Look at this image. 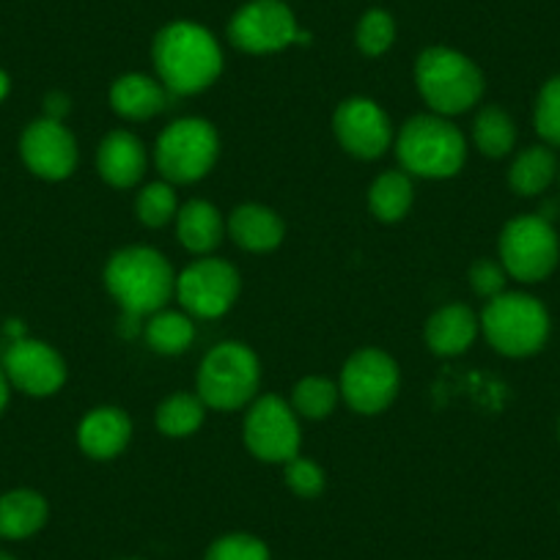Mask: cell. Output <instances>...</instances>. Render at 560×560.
Listing matches in <instances>:
<instances>
[{"label": "cell", "instance_id": "cell-1", "mask_svg": "<svg viewBox=\"0 0 560 560\" xmlns=\"http://www.w3.org/2000/svg\"><path fill=\"white\" fill-rule=\"evenodd\" d=\"M160 83L176 96L207 91L223 72V50L203 25L171 23L154 39Z\"/></svg>", "mask_w": 560, "mask_h": 560}, {"label": "cell", "instance_id": "cell-2", "mask_svg": "<svg viewBox=\"0 0 560 560\" xmlns=\"http://www.w3.org/2000/svg\"><path fill=\"white\" fill-rule=\"evenodd\" d=\"M105 287L127 319L152 316L176 294V275L168 258L147 245L121 247L105 267Z\"/></svg>", "mask_w": 560, "mask_h": 560}, {"label": "cell", "instance_id": "cell-3", "mask_svg": "<svg viewBox=\"0 0 560 560\" xmlns=\"http://www.w3.org/2000/svg\"><path fill=\"white\" fill-rule=\"evenodd\" d=\"M396 154L404 174L423 179H451L467 160V143L459 127L445 116H415L396 138Z\"/></svg>", "mask_w": 560, "mask_h": 560}, {"label": "cell", "instance_id": "cell-4", "mask_svg": "<svg viewBox=\"0 0 560 560\" xmlns=\"http://www.w3.org/2000/svg\"><path fill=\"white\" fill-rule=\"evenodd\" d=\"M415 83L423 102L438 116L470 110L483 94L481 69L451 47H429L420 52L415 63Z\"/></svg>", "mask_w": 560, "mask_h": 560}, {"label": "cell", "instance_id": "cell-5", "mask_svg": "<svg viewBox=\"0 0 560 560\" xmlns=\"http://www.w3.org/2000/svg\"><path fill=\"white\" fill-rule=\"evenodd\" d=\"M549 311L525 292H503L489 300L481 314V330L489 347L505 358H530L549 338Z\"/></svg>", "mask_w": 560, "mask_h": 560}, {"label": "cell", "instance_id": "cell-6", "mask_svg": "<svg viewBox=\"0 0 560 560\" xmlns=\"http://www.w3.org/2000/svg\"><path fill=\"white\" fill-rule=\"evenodd\" d=\"M261 385V363L256 352L240 341H223L209 349L198 369V396L207 407L231 412L256 398Z\"/></svg>", "mask_w": 560, "mask_h": 560}, {"label": "cell", "instance_id": "cell-7", "mask_svg": "<svg viewBox=\"0 0 560 560\" xmlns=\"http://www.w3.org/2000/svg\"><path fill=\"white\" fill-rule=\"evenodd\" d=\"M218 154L220 138L212 124L203 118H179L160 135L154 163L171 185H192L214 168Z\"/></svg>", "mask_w": 560, "mask_h": 560}, {"label": "cell", "instance_id": "cell-8", "mask_svg": "<svg viewBox=\"0 0 560 560\" xmlns=\"http://www.w3.org/2000/svg\"><path fill=\"white\" fill-rule=\"evenodd\" d=\"M560 261L558 231L541 214H522L500 231V264L520 283H541Z\"/></svg>", "mask_w": 560, "mask_h": 560}, {"label": "cell", "instance_id": "cell-9", "mask_svg": "<svg viewBox=\"0 0 560 560\" xmlns=\"http://www.w3.org/2000/svg\"><path fill=\"white\" fill-rule=\"evenodd\" d=\"M298 412L278 396H261L250 404L245 418V445L256 459L269 465H287L300 456Z\"/></svg>", "mask_w": 560, "mask_h": 560}, {"label": "cell", "instance_id": "cell-10", "mask_svg": "<svg viewBox=\"0 0 560 560\" xmlns=\"http://www.w3.org/2000/svg\"><path fill=\"white\" fill-rule=\"evenodd\" d=\"M176 298L187 314L218 319L240 298V272L223 258H198L176 278Z\"/></svg>", "mask_w": 560, "mask_h": 560}, {"label": "cell", "instance_id": "cell-11", "mask_svg": "<svg viewBox=\"0 0 560 560\" xmlns=\"http://www.w3.org/2000/svg\"><path fill=\"white\" fill-rule=\"evenodd\" d=\"M398 365L382 349H360L343 363L341 396L360 415H376L390 407L398 393Z\"/></svg>", "mask_w": 560, "mask_h": 560}, {"label": "cell", "instance_id": "cell-12", "mask_svg": "<svg viewBox=\"0 0 560 560\" xmlns=\"http://www.w3.org/2000/svg\"><path fill=\"white\" fill-rule=\"evenodd\" d=\"M229 39L240 50L264 56L303 42L305 34H300L298 20L283 0H250L231 20Z\"/></svg>", "mask_w": 560, "mask_h": 560}, {"label": "cell", "instance_id": "cell-13", "mask_svg": "<svg viewBox=\"0 0 560 560\" xmlns=\"http://www.w3.org/2000/svg\"><path fill=\"white\" fill-rule=\"evenodd\" d=\"M3 371H7L9 385L28 396L45 398L52 396L67 382V363L61 354L45 341L36 338H20L3 354Z\"/></svg>", "mask_w": 560, "mask_h": 560}, {"label": "cell", "instance_id": "cell-14", "mask_svg": "<svg viewBox=\"0 0 560 560\" xmlns=\"http://www.w3.org/2000/svg\"><path fill=\"white\" fill-rule=\"evenodd\" d=\"M20 154L31 174L47 182L67 179L78 168V140L63 127V121L52 118H39L25 127Z\"/></svg>", "mask_w": 560, "mask_h": 560}, {"label": "cell", "instance_id": "cell-15", "mask_svg": "<svg viewBox=\"0 0 560 560\" xmlns=\"http://www.w3.org/2000/svg\"><path fill=\"white\" fill-rule=\"evenodd\" d=\"M332 129H336L338 143L360 160H376L390 149V118L374 100H365V96L341 102L332 118Z\"/></svg>", "mask_w": 560, "mask_h": 560}, {"label": "cell", "instance_id": "cell-16", "mask_svg": "<svg viewBox=\"0 0 560 560\" xmlns=\"http://www.w3.org/2000/svg\"><path fill=\"white\" fill-rule=\"evenodd\" d=\"M132 440V420L118 407H96L80 420L78 445L96 462L116 459Z\"/></svg>", "mask_w": 560, "mask_h": 560}, {"label": "cell", "instance_id": "cell-17", "mask_svg": "<svg viewBox=\"0 0 560 560\" xmlns=\"http://www.w3.org/2000/svg\"><path fill=\"white\" fill-rule=\"evenodd\" d=\"M147 147L140 143L138 135L127 129H116L100 143L96 152V171L110 187L127 190L135 187L147 174Z\"/></svg>", "mask_w": 560, "mask_h": 560}, {"label": "cell", "instance_id": "cell-18", "mask_svg": "<svg viewBox=\"0 0 560 560\" xmlns=\"http://www.w3.org/2000/svg\"><path fill=\"white\" fill-rule=\"evenodd\" d=\"M231 240L247 253H269L283 242L287 225L280 220L278 212L261 203H242L231 212L229 223H225Z\"/></svg>", "mask_w": 560, "mask_h": 560}, {"label": "cell", "instance_id": "cell-19", "mask_svg": "<svg viewBox=\"0 0 560 560\" xmlns=\"http://www.w3.org/2000/svg\"><path fill=\"white\" fill-rule=\"evenodd\" d=\"M478 316L467 305H445V308L434 311L427 322V343L434 354L443 358H454V354L467 352L478 336Z\"/></svg>", "mask_w": 560, "mask_h": 560}, {"label": "cell", "instance_id": "cell-20", "mask_svg": "<svg viewBox=\"0 0 560 560\" xmlns=\"http://www.w3.org/2000/svg\"><path fill=\"white\" fill-rule=\"evenodd\" d=\"M168 94L163 83L147 78V74H124L113 83L110 105L127 121H147L168 107Z\"/></svg>", "mask_w": 560, "mask_h": 560}, {"label": "cell", "instance_id": "cell-21", "mask_svg": "<svg viewBox=\"0 0 560 560\" xmlns=\"http://www.w3.org/2000/svg\"><path fill=\"white\" fill-rule=\"evenodd\" d=\"M47 500L34 489H14L0 494V536L9 541H23L45 527Z\"/></svg>", "mask_w": 560, "mask_h": 560}, {"label": "cell", "instance_id": "cell-22", "mask_svg": "<svg viewBox=\"0 0 560 560\" xmlns=\"http://www.w3.org/2000/svg\"><path fill=\"white\" fill-rule=\"evenodd\" d=\"M176 234H179V242L187 250L207 256V253H212L223 242L225 223L214 203L187 201L176 212Z\"/></svg>", "mask_w": 560, "mask_h": 560}, {"label": "cell", "instance_id": "cell-23", "mask_svg": "<svg viewBox=\"0 0 560 560\" xmlns=\"http://www.w3.org/2000/svg\"><path fill=\"white\" fill-rule=\"evenodd\" d=\"M558 158H555L552 149L547 143H538V147L522 149L514 158L509 168V185L516 196H541L549 190L555 179H558Z\"/></svg>", "mask_w": 560, "mask_h": 560}, {"label": "cell", "instance_id": "cell-24", "mask_svg": "<svg viewBox=\"0 0 560 560\" xmlns=\"http://www.w3.org/2000/svg\"><path fill=\"white\" fill-rule=\"evenodd\" d=\"M412 179L404 171H387L371 185L369 207L382 223H398L412 207Z\"/></svg>", "mask_w": 560, "mask_h": 560}, {"label": "cell", "instance_id": "cell-25", "mask_svg": "<svg viewBox=\"0 0 560 560\" xmlns=\"http://www.w3.org/2000/svg\"><path fill=\"white\" fill-rule=\"evenodd\" d=\"M472 140H476L478 152L487 158H505L516 147V124L503 107H483L472 124Z\"/></svg>", "mask_w": 560, "mask_h": 560}, {"label": "cell", "instance_id": "cell-26", "mask_svg": "<svg viewBox=\"0 0 560 560\" xmlns=\"http://www.w3.org/2000/svg\"><path fill=\"white\" fill-rule=\"evenodd\" d=\"M207 404L192 393H174L158 407V429L165 438H190L203 427Z\"/></svg>", "mask_w": 560, "mask_h": 560}, {"label": "cell", "instance_id": "cell-27", "mask_svg": "<svg viewBox=\"0 0 560 560\" xmlns=\"http://www.w3.org/2000/svg\"><path fill=\"white\" fill-rule=\"evenodd\" d=\"M147 341L154 352L160 354H182L187 352V347L196 338V327H192V319L187 314H179V311H158L152 314L147 325Z\"/></svg>", "mask_w": 560, "mask_h": 560}, {"label": "cell", "instance_id": "cell-28", "mask_svg": "<svg viewBox=\"0 0 560 560\" xmlns=\"http://www.w3.org/2000/svg\"><path fill=\"white\" fill-rule=\"evenodd\" d=\"M338 396H341V390L330 380H325V376H305V380L294 385L292 409L303 415V418L322 420L336 409Z\"/></svg>", "mask_w": 560, "mask_h": 560}, {"label": "cell", "instance_id": "cell-29", "mask_svg": "<svg viewBox=\"0 0 560 560\" xmlns=\"http://www.w3.org/2000/svg\"><path fill=\"white\" fill-rule=\"evenodd\" d=\"M135 212L138 220L149 229H163L171 220L176 218L179 207H176V192L171 182H152L143 190L138 192V201H135Z\"/></svg>", "mask_w": 560, "mask_h": 560}, {"label": "cell", "instance_id": "cell-30", "mask_svg": "<svg viewBox=\"0 0 560 560\" xmlns=\"http://www.w3.org/2000/svg\"><path fill=\"white\" fill-rule=\"evenodd\" d=\"M533 124H536L538 138L549 149H560V74L549 78L541 85L533 107Z\"/></svg>", "mask_w": 560, "mask_h": 560}, {"label": "cell", "instance_id": "cell-31", "mask_svg": "<svg viewBox=\"0 0 560 560\" xmlns=\"http://www.w3.org/2000/svg\"><path fill=\"white\" fill-rule=\"evenodd\" d=\"M393 39H396V23H393L390 14L382 12V9L363 14L358 25V47L363 56H382L385 50H390Z\"/></svg>", "mask_w": 560, "mask_h": 560}, {"label": "cell", "instance_id": "cell-32", "mask_svg": "<svg viewBox=\"0 0 560 560\" xmlns=\"http://www.w3.org/2000/svg\"><path fill=\"white\" fill-rule=\"evenodd\" d=\"M207 560H269V549L250 533H229L207 549Z\"/></svg>", "mask_w": 560, "mask_h": 560}, {"label": "cell", "instance_id": "cell-33", "mask_svg": "<svg viewBox=\"0 0 560 560\" xmlns=\"http://www.w3.org/2000/svg\"><path fill=\"white\" fill-rule=\"evenodd\" d=\"M283 478L298 498H316L325 489V470L316 462L303 459V456H294L292 462H287Z\"/></svg>", "mask_w": 560, "mask_h": 560}, {"label": "cell", "instance_id": "cell-34", "mask_svg": "<svg viewBox=\"0 0 560 560\" xmlns=\"http://www.w3.org/2000/svg\"><path fill=\"white\" fill-rule=\"evenodd\" d=\"M505 280H509V272L503 269V264L492 261V258H481L470 267V289L483 300H494L498 294H503Z\"/></svg>", "mask_w": 560, "mask_h": 560}, {"label": "cell", "instance_id": "cell-35", "mask_svg": "<svg viewBox=\"0 0 560 560\" xmlns=\"http://www.w3.org/2000/svg\"><path fill=\"white\" fill-rule=\"evenodd\" d=\"M69 110H72V105H69L67 94H50L45 100V113H47L45 118H52V121H63Z\"/></svg>", "mask_w": 560, "mask_h": 560}, {"label": "cell", "instance_id": "cell-36", "mask_svg": "<svg viewBox=\"0 0 560 560\" xmlns=\"http://www.w3.org/2000/svg\"><path fill=\"white\" fill-rule=\"evenodd\" d=\"M9 380H7V371H3V365H0V412H3V409H7V404H9Z\"/></svg>", "mask_w": 560, "mask_h": 560}, {"label": "cell", "instance_id": "cell-37", "mask_svg": "<svg viewBox=\"0 0 560 560\" xmlns=\"http://www.w3.org/2000/svg\"><path fill=\"white\" fill-rule=\"evenodd\" d=\"M9 89H12V83H9V74L3 72V69H0V102L7 100Z\"/></svg>", "mask_w": 560, "mask_h": 560}, {"label": "cell", "instance_id": "cell-38", "mask_svg": "<svg viewBox=\"0 0 560 560\" xmlns=\"http://www.w3.org/2000/svg\"><path fill=\"white\" fill-rule=\"evenodd\" d=\"M0 560H18V558H12V555H0Z\"/></svg>", "mask_w": 560, "mask_h": 560}, {"label": "cell", "instance_id": "cell-39", "mask_svg": "<svg viewBox=\"0 0 560 560\" xmlns=\"http://www.w3.org/2000/svg\"><path fill=\"white\" fill-rule=\"evenodd\" d=\"M558 440H560V418H558Z\"/></svg>", "mask_w": 560, "mask_h": 560}, {"label": "cell", "instance_id": "cell-40", "mask_svg": "<svg viewBox=\"0 0 560 560\" xmlns=\"http://www.w3.org/2000/svg\"><path fill=\"white\" fill-rule=\"evenodd\" d=\"M558 179H560V168H558Z\"/></svg>", "mask_w": 560, "mask_h": 560}]
</instances>
